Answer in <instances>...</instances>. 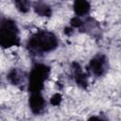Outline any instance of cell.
<instances>
[{"mask_svg":"<svg viewBox=\"0 0 121 121\" xmlns=\"http://www.w3.org/2000/svg\"><path fill=\"white\" fill-rule=\"evenodd\" d=\"M59 45L55 33L45 29L37 30L26 42V49L32 55H42L54 51Z\"/></svg>","mask_w":121,"mask_h":121,"instance_id":"6da1fadb","label":"cell"},{"mask_svg":"<svg viewBox=\"0 0 121 121\" xmlns=\"http://www.w3.org/2000/svg\"><path fill=\"white\" fill-rule=\"evenodd\" d=\"M0 45L4 49L20 45L19 27L10 18L3 17L0 22Z\"/></svg>","mask_w":121,"mask_h":121,"instance_id":"7a4b0ae2","label":"cell"},{"mask_svg":"<svg viewBox=\"0 0 121 121\" xmlns=\"http://www.w3.org/2000/svg\"><path fill=\"white\" fill-rule=\"evenodd\" d=\"M51 72L49 65L45 63H35L27 78V91L29 94L42 93L44 88V82L48 78Z\"/></svg>","mask_w":121,"mask_h":121,"instance_id":"3957f363","label":"cell"},{"mask_svg":"<svg viewBox=\"0 0 121 121\" xmlns=\"http://www.w3.org/2000/svg\"><path fill=\"white\" fill-rule=\"evenodd\" d=\"M109 67L108 58L102 53H98L94 56L86 65L88 74H92L95 77H102L106 74Z\"/></svg>","mask_w":121,"mask_h":121,"instance_id":"277c9868","label":"cell"},{"mask_svg":"<svg viewBox=\"0 0 121 121\" xmlns=\"http://www.w3.org/2000/svg\"><path fill=\"white\" fill-rule=\"evenodd\" d=\"M71 68H72V74H73V78H74V80H75L76 84L79 88H81L83 90H86L88 88V85H89L87 73H85L82 70L81 65L77 61L72 62Z\"/></svg>","mask_w":121,"mask_h":121,"instance_id":"5b68a950","label":"cell"},{"mask_svg":"<svg viewBox=\"0 0 121 121\" xmlns=\"http://www.w3.org/2000/svg\"><path fill=\"white\" fill-rule=\"evenodd\" d=\"M46 106V101L42 93H34L29 94L28 97V107L32 113L40 114L43 112Z\"/></svg>","mask_w":121,"mask_h":121,"instance_id":"8992f818","label":"cell"},{"mask_svg":"<svg viewBox=\"0 0 121 121\" xmlns=\"http://www.w3.org/2000/svg\"><path fill=\"white\" fill-rule=\"evenodd\" d=\"M73 9L76 16H85L90 12L91 5L86 0H77L73 3Z\"/></svg>","mask_w":121,"mask_h":121,"instance_id":"52a82bcc","label":"cell"},{"mask_svg":"<svg viewBox=\"0 0 121 121\" xmlns=\"http://www.w3.org/2000/svg\"><path fill=\"white\" fill-rule=\"evenodd\" d=\"M33 10L39 16L50 17L52 15V9L43 2H35L33 4Z\"/></svg>","mask_w":121,"mask_h":121,"instance_id":"ba28073f","label":"cell"},{"mask_svg":"<svg viewBox=\"0 0 121 121\" xmlns=\"http://www.w3.org/2000/svg\"><path fill=\"white\" fill-rule=\"evenodd\" d=\"M7 78L13 85H18L22 81V77H21L20 73L18 72V70L15 69V68L14 69H11L9 72V74L7 75Z\"/></svg>","mask_w":121,"mask_h":121,"instance_id":"9c48e42d","label":"cell"},{"mask_svg":"<svg viewBox=\"0 0 121 121\" xmlns=\"http://www.w3.org/2000/svg\"><path fill=\"white\" fill-rule=\"evenodd\" d=\"M14 5L16 7V9L22 12V13H26L29 11L30 9V6L31 3L29 1H26V0H17L14 2Z\"/></svg>","mask_w":121,"mask_h":121,"instance_id":"30bf717a","label":"cell"},{"mask_svg":"<svg viewBox=\"0 0 121 121\" xmlns=\"http://www.w3.org/2000/svg\"><path fill=\"white\" fill-rule=\"evenodd\" d=\"M83 24H84V20H82L80 17L76 16V15L74 17H72L70 20V26L73 27L74 29H76V28L81 29L83 26Z\"/></svg>","mask_w":121,"mask_h":121,"instance_id":"8fae6325","label":"cell"},{"mask_svg":"<svg viewBox=\"0 0 121 121\" xmlns=\"http://www.w3.org/2000/svg\"><path fill=\"white\" fill-rule=\"evenodd\" d=\"M61 100H62L61 95L59 94V93H56V94H54L51 96V98H50V104L52 106H59L61 103Z\"/></svg>","mask_w":121,"mask_h":121,"instance_id":"7c38bea8","label":"cell"},{"mask_svg":"<svg viewBox=\"0 0 121 121\" xmlns=\"http://www.w3.org/2000/svg\"><path fill=\"white\" fill-rule=\"evenodd\" d=\"M87 121H107V120H106V119H104V118H102V117H100V116L93 115V116L89 117Z\"/></svg>","mask_w":121,"mask_h":121,"instance_id":"4fadbf2b","label":"cell"},{"mask_svg":"<svg viewBox=\"0 0 121 121\" xmlns=\"http://www.w3.org/2000/svg\"><path fill=\"white\" fill-rule=\"evenodd\" d=\"M73 32H74V28L71 27L70 26H66V27L64 28V34L67 35V36H70Z\"/></svg>","mask_w":121,"mask_h":121,"instance_id":"5bb4252c","label":"cell"}]
</instances>
